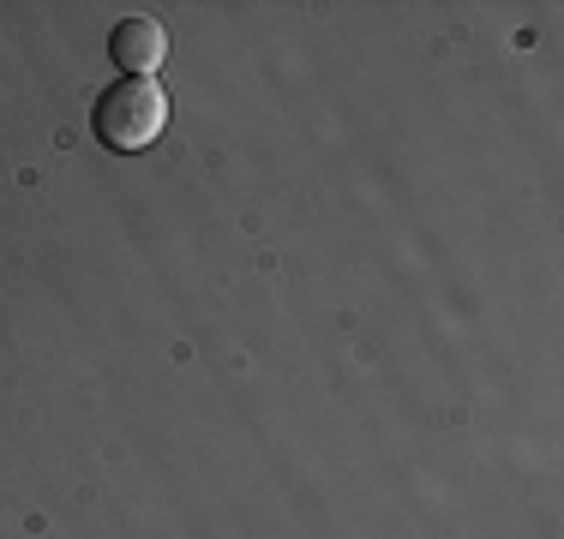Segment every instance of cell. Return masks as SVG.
<instances>
[{"instance_id": "1", "label": "cell", "mask_w": 564, "mask_h": 539, "mask_svg": "<svg viewBox=\"0 0 564 539\" xmlns=\"http://www.w3.org/2000/svg\"><path fill=\"white\" fill-rule=\"evenodd\" d=\"M90 127H97V139L109 144V151H120V156L156 144V139H163V127H169L163 85H156V78H120V85H109L97 97Z\"/></svg>"}, {"instance_id": "2", "label": "cell", "mask_w": 564, "mask_h": 539, "mask_svg": "<svg viewBox=\"0 0 564 539\" xmlns=\"http://www.w3.org/2000/svg\"><path fill=\"white\" fill-rule=\"evenodd\" d=\"M109 61L120 66L127 78H156V66L169 61V31L156 19H120L109 31Z\"/></svg>"}]
</instances>
